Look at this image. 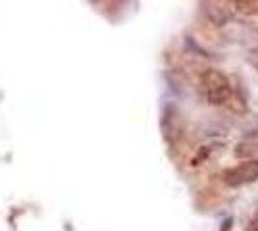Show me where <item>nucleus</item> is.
I'll list each match as a JSON object with an SVG mask.
<instances>
[{
	"mask_svg": "<svg viewBox=\"0 0 258 231\" xmlns=\"http://www.w3.org/2000/svg\"><path fill=\"white\" fill-rule=\"evenodd\" d=\"M252 181H258V158L245 160L224 172V183L227 187H241Z\"/></svg>",
	"mask_w": 258,
	"mask_h": 231,
	"instance_id": "obj_2",
	"label": "nucleus"
},
{
	"mask_svg": "<svg viewBox=\"0 0 258 231\" xmlns=\"http://www.w3.org/2000/svg\"><path fill=\"white\" fill-rule=\"evenodd\" d=\"M231 223H233V218H227V220L222 223L220 231H229V229H231Z\"/></svg>",
	"mask_w": 258,
	"mask_h": 231,
	"instance_id": "obj_5",
	"label": "nucleus"
},
{
	"mask_svg": "<svg viewBox=\"0 0 258 231\" xmlns=\"http://www.w3.org/2000/svg\"><path fill=\"white\" fill-rule=\"evenodd\" d=\"M201 85L206 95V102L212 106L229 104V100L233 97V87L226 73H222L220 69H212V67L205 69L201 75Z\"/></svg>",
	"mask_w": 258,
	"mask_h": 231,
	"instance_id": "obj_1",
	"label": "nucleus"
},
{
	"mask_svg": "<svg viewBox=\"0 0 258 231\" xmlns=\"http://www.w3.org/2000/svg\"><path fill=\"white\" fill-rule=\"evenodd\" d=\"M206 16H208V20L218 25V27H222V25H227L229 22V14H227L226 8H222L220 4H216V2H210V4H206Z\"/></svg>",
	"mask_w": 258,
	"mask_h": 231,
	"instance_id": "obj_3",
	"label": "nucleus"
},
{
	"mask_svg": "<svg viewBox=\"0 0 258 231\" xmlns=\"http://www.w3.org/2000/svg\"><path fill=\"white\" fill-rule=\"evenodd\" d=\"M247 231H258V218H254V220L248 223Z\"/></svg>",
	"mask_w": 258,
	"mask_h": 231,
	"instance_id": "obj_6",
	"label": "nucleus"
},
{
	"mask_svg": "<svg viewBox=\"0 0 258 231\" xmlns=\"http://www.w3.org/2000/svg\"><path fill=\"white\" fill-rule=\"evenodd\" d=\"M239 12H245V14H256L258 12V2H248V0H243V2H233Z\"/></svg>",
	"mask_w": 258,
	"mask_h": 231,
	"instance_id": "obj_4",
	"label": "nucleus"
}]
</instances>
